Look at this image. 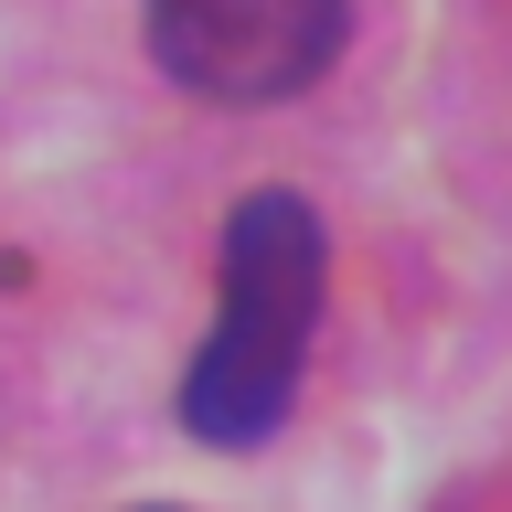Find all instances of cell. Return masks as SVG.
<instances>
[{
  "label": "cell",
  "mask_w": 512,
  "mask_h": 512,
  "mask_svg": "<svg viewBox=\"0 0 512 512\" xmlns=\"http://www.w3.org/2000/svg\"><path fill=\"white\" fill-rule=\"evenodd\" d=\"M352 32V0H150L160 75L203 107H278L320 86Z\"/></svg>",
  "instance_id": "2"
},
{
  "label": "cell",
  "mask_w": 512,
  "mask_h": 512,
  "mask_svg": "<svg viewBox=\"0 0 512 512\" xmlns=\"http://www.w3.org/2000/svg\"><path fill=\"white\" fill-rule=\"evenodd\" d=\"M331 288V235L299 192H246L224 214V278H214V331L182 363V427L214 448H256L299 395Z\"/></svg>",
  "instance_id": "1"
}]
</instances>
